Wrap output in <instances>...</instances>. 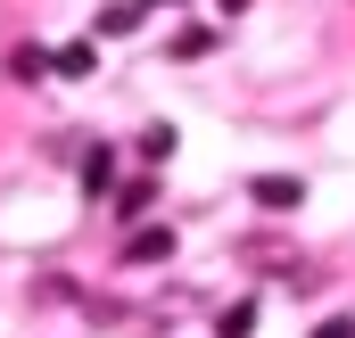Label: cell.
I'll use <instances>...</instances> for the list:
<instances>
[{"mask_svg": "<svg viewBox=\"0 0 355 338\" xmlns=\"http://www.w3.org/2000/svg\"><path fill=\"white\" fill-rule=\"evenodd\" d=\"M248 198L281 215V206H297V198H306V181H297V173H257V181H248Z\"/></svg>", "mask_w": 355, "mask_h": 338, "instance_id": "obj_1", "label": "cell"}, {"mask_svg": "<svg viewBox=\"0 0 355 338\" xmlns=\"http://www.w3.org/2000/svg\"><path fill=\"white\" fill-rule=\"evenodd\" d=\"M166 256H174V231H166V223H141V231L124 240V264H166Z\"/></svg>", "mask_w": 355, "mask_h": 338, "instance_id": "obj_2", "label": "cell"}, {"mask_svg": "<svg viewBox=\"0 0 355 338\" xmlns=\"http://www.w3.org/2000/svg\"><path fill=\"white\" fill-rule=\"evenodd\" d=\"M83 190H91V198H107V190H116V149H107V141L83 157Z\"/></svg>", "mask_w": 355, "mask_h": 338, "instance_id": "obj_3", "label": "cell"}, {"mask_svg": "<svg viewBox=\"0 0 355 338\" xmlns=\"http://www.w3.org/2000/svg\"><path fill=\"white\" fill-rule=\"evenodd\" d=\"M141 25V0H116V8H99V33H132Z\"/></svg>", "mask_w": 355, "mask_h": 338, "instance_id": "obj_4", "label": "cell"}, {"mask_svg": "<svg viewBox=\"0 0 355 338\" xmlns=\"http://www.w3.org/2000/svg\"><path fill=\"white\" fill-rule=\"evenodd\" d=\"M207 50H215V33H207V25H182V33H174V58H207Z\"/></svg>", "mask_w": 355, "mask_h": 338, "instance_id": "obj_5", "label": "cell"}, {"mask_svg": "<svg viewBox=\"0 0 355 338\" xmlns=\"http://www.w3.org/2000/svg\"><path fill=\"white\" fill-rule=\"evenodd\" d=\"M215 330H223V338H248V330H257V305H223Z\"/></svg>", "mask_w": 355, "mask_h": 338, "instance_id": "obj_6", "label": "cell"}, {"mask_svg": "<svg viewBox=\"0 0 355 338\" xmlns=\"http://www.w3.org/2000/svg\"><path fill=\"white\" fill-rule=\"evenodd\" d=\"M50 66H58V75H91V42H67V50H58Z\"/></svg>", "mask_w": 355, "mask_h": 338, "instance_id": "obj_7", "label": "cell"}, {"mask_svg": "<svg viewBox=\"0 0 355 338\" xmlns=\"http://www.w3.org/2000/svg\"><path fill=\"white\" fill-rule=\"evenodd\" d=\"M240 256H248V264H289V248H281V240H240Z\"/></svg>", "mask_w": 355, "mask_h": 338, "instance_id": "obj_8", "label": "cell"}, {"mask_svg": "<svg viewBox=\"0 0 355 338\" xmlns=\"http://www.w3.org/2000/svg\"><path fill=\"white\" fill-rule=\"evenodd\" d=\"M141 157H174V124H149L141 132Z\"/></svg>", "mask_w": 355, "mask_h": 338, "instance_id": "obj_9", "label": "cell"}, {"mask_svg": "<svg viewBox=\"0 0 355 338\" xmlns=\"http://www.w3.org/2000/svg\"><path fill=\"white\" fill-rule=\"evenodd\" d=\"M314 338H355V314H331V322H322Z\"/></svg>", "mask_w": 355, "mask_h": 338, "instance_id": "obj_10", "label": "cell"}, {"mask_svg": "<svg viewBox=\"0 0 355 338\" xmlns=\"http://www.w3.org/2000/svg\"><path fill=\"white\" fill-rule=\"evenodd\" d=\"M223 8H232V17H240V8H248V0H223Z\"/></svg>", "mask_w": 355, "mask_h": 338, "instance_id": "obj_11", "label": "cell"}]
</instances>
